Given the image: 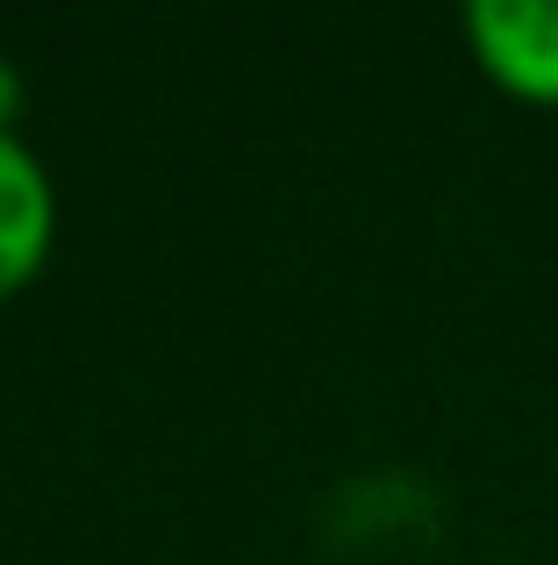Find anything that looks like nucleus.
<instances>
[{
  "mask_svg": "<svg viewBox=\"0 0 558 565\" xmlns=\"http://www.w3.org/2000/svg\"><path fill=\"white\" fill-rule=\"evenodd\" d=\"M57 244V186L22 129H0V301L22 294L51 265Z\"/></svg>",
  "mask_w": 558,
  "mask_h": 565,
  "instance_id": "obj_2",
  "label": "nucleus"
},
{
  "mask_svg": "<svg viewBox=\"0 0 558 565\" xmlns=\"http://www.w3.org/2000/svg\"><path fill=\"white\" fill-rule=\"evenodd\" d=\"M465 43L502 94L558 108V0H473Z\"/></svg>",
  "mask_w": 558,
  "mask_h": 565,
  "instance_id": "obj_1",
  "label": "nucleus"
},
{
  "mask_svg": "<svg viewBox=\"0 0 558 565\" xmlns=\"http://www.w3.org/2000/svg\"><path fill=\"white\" fill-rule=\"evenodd\" d=\"M14 108H22V79H14V65L0 57V129H14Z\"/></svg>",
  "mask_w": 558,
  "mask_h": 565,
  "instance_id": "obj_3",
  "label": "nucleus"
}]
</instances>
